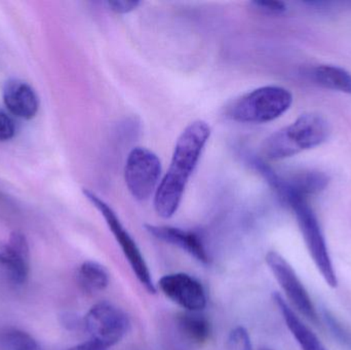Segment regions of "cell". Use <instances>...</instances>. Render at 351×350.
<instances>
[{
  "mask_svg": "<svg viewBox=\"0 0 351 350\" xmlns=\"http://www.w3.org/2000/svg\"><path fill=\"white\" fill-rule=\"evenodd\" d=\"M3 350H41L38 343L27 333L22 331H8L0 338Z\"/></svg>",
  "mask_w": 351,
  "mask_h": 350,
  "instance_id": "17",
  "label": "cell"
},
{
  "mask_svg": "<svg viewBox=\"0 0 351 350\" xmlns=\"http://www.w3.org/2000/svg\"><path fill=\"white\" fill-rule=\"evenodd\" d=\"M292 102V94L286 88L262 86L237 99L227 109V115L237 123H268L282 116Z\"/></svg>",
  "mask_w": 351,
  "mask_h": 350,
  "instance_id": "3",
  "label": "cell"
},
{
  "mask_svg": "<svg viewBox=\"0 0 351 350\" xmlns=\"http://www.w3.org/2000/svg\"><path fill=\"white\" fill-rule=\"evenodd\" d=\"M16 127L10 115L0 111V141H6L14 137Z\"/></svg>",
  "mask_w": 351,
  "mask_h": 350,
  "instance_id": "20",
  "label": "cell"
},
{
  "mask_svg": "<svg viewBox=\"0 0 351 350\" xmlns=\"http://www.w3.org/2000/svg\"><path fill=\"white\" fill-rule=\"evenodd\" d=\"M78 284L86 293H99L104 291L109 284L106 269L99 263L88 261L80 267L77 273Z\"/></svg>",
  "mask_w": 351,
  "mask_h": 350,
  "instance_id": "15",
  "label": "cell"
},
{
  "mask_svg": "<svg viewBox=\"0 0 351 350\" xmlns=\"http://www.w3.org/2000/svg\"><path fill=\"white\" fill-rule=\"evenodd\" d=\"M261 350H271V349H261Z\"/></svg>",
  "mask_w": 351,
  "mask_h": 350,
  "instance_id": "24",
  "label": "cell"
},
{
  "mask_svg": "<svg viewBox=\"0 0 351 350\" xmlns=\"http://www.w3.org/2000/svg\"><path fill=\"white\" fill-rule=\"evenodd\" d=\"M84 326L90 340L108 349L123 340L129 331L130 323L123 310L109 302H100L86 314Z\"/></svg>",
  "mask_w": 351,
  "mask_h": 350,
  "instance_id": "7",
  "label": "cell"
},
{
  "mask_svg": "<svg viewBox=\"0 0 351 350\" xmlns=\"http://www.w3.org/2000/svg\"><path fill=\"white\" fill-rule=\"evenodd\" d=\"M311 77L319 86L330 90L351 94V74L337 66H317L311 71Z\"/></svg>",
  "mask_w": 351,
  "mask_h": 350,
  "instance_id": "14",
  "label": "cell"
},
{
  "mask_svg": "<svg viewBox=\"0 0 351 350\" xmlns=\"http://www.w3.org/2000/svg\"><path fill=\"white\" fill-rule=\"evenodd\" d=\"M162 176V162L152 150L137 147L130 152L125 168V184L131 195L140 201L156 195Z\"/></svg>",
  "mask_w": 351,
  "mask_h": 350,
  "instance_id": "6",
  "label": "cell"
},
{
  "mask_svg": "<svg viewBox=\"0 0 351 350\" xmlns=\"http://www.w3.org/2000/svg\"><path fill=\"white\" fill-rule=\"evenodd\" d=\"M227 350H253L249 333L243 327L231 331L227 339Z\"/></svg>",
  "mask_w": 351,
  "mask_h": 350,
  "instance_id": "18",
  "label": "cell"
},
{
  "mask_svg": "<svg viewBox=\"0 0 351 350\" xmlns=\"http://www.w3.org/2000/svg\"><path fill=\"white\" fill-rule=\"evenodd\" d=\"M160 291L186 312H199L206 305V296L202 284L186 275L173 273L160 279Z\"/></svg>",
  "mask_w": 351,
  "mask_h": 350,
  "instance_id": "9",
  "label": "cell"
},
{
  "mask_svg": "<svg viewBox=\"0 0 351 350\" xmlns=\"http://www.w3.org/2000/svg\"><path fill=\"white\" fill-rule=\"evenodd\" d=\"M10 248L23 258L29 260V247L24 234L19 232H12L10 238Z\"/></svg>",
  "mask_w": 351,
  "mask_h": 350,
  "instance_id": "19",
  "label": "cell"
},
{
  "mask_svg": "<svg viewBox=\"0 0 351 350\" xmlns=\"http://www.w3.org/2000/svg\"><path fill=\"white\" fill-rule=\"evenodd\" d=\"M145 228L154 238L181 249L198 262L204 264L210 263V255L204 240L195 232L171 226L145 225Z\"/></svg>",
  "mask_w": 351,
  "mask_h": 350,
  "instance_id": "10",
  "label": "cell"
},
{
  "mask_svg": "<svg viewBox=\"0 0 351 350\" xmlns=\"http://www.w3.org/2000/svg\"><path fill=\"white\" fill-rule=\"evenodd\" d=\"M67 350H107L102 345L99 343L95 342V341L90 340L88 342L82 343V345H76V347H71V349Z\"/></svg>",
  "mask_w": 351,
  "mask_h": 350,
  "instance_id": "23",
  "label": "cell"
},
{
  "mask_svg": "<svg viewBox=\"0 0 351 350\" xmlns=\"http://www.w3.org/2000/svg\"><path fill=\"white\" fill-rule=\"evenodd\" d=\"M274 300L280 310L287 327L296 339L302 350H327L317 335L303 324L302 321L293 312L286 300L278 293L274 294Z\"/></svg>",
  "mask_w": 351,
  "mask_h": 350,
  "instance_id": "12",
  "label": "cell"
},
{
  "mask_svg": "<svg viewBox=\"0 0 351 350\" xmlns=\"http://www.w3.org/2000/svg\"><path fill=\"white\" fill-rule=\"evenodd\" d=\"M286 199L296 214L299 227L315 266L330 287H337V275L328 251L325 238L315 213L307 203L306 199L297 195H290L286 197Z\"/></svg>",
  "mask_w": 351,
  "mask_h": 350,
  "instance_id": "4",
  "label": "cell"
},
{
  "mask_svg": "<svg viewBox=\"0 0 351 350\" xmlns=\"http://www.w3.org/2000/svg\"><path fill=\"white\" fill-rule=\"evenodd\" d=\"M258 10L267 14H282L287 10L286 4L280 1H254Z\"/></svg>",
  "mask_w": 351,
  "mask_h": 350,
  "instance_id": "22",
  "label": "cell"
},
{
  "mask_svg": "<svg viewBox=\"0 0 351 350\" xmlns=\"http://www.w3.org/2000/svg\"><path fill=\"white\" fill-rule=\"evenodd\" d=\"M266 263L272 275L286 293L291 303L301 314L311 321H317V310L306 289L288 261L278 253L269 252L265 257Z\"/></svg>",
  "mask_w": 351,
  "mask_h": 350,
  "instance_id": "8",
  "label": "cell"
},
{
  "mask_svg": "<svg viewBox=\"0 0 351 350\" xmlns=\"http://www.w3.org/2000/svg\"><path fill=\"white\" fill-rule=\"evenodd\" d=\"M3 101L8 110L21 118H32L38 110V100L34 90L19 80H12L6 84Z\"/></svg>",
  "mask_w": 351,
  "mask_h": 350,
  "instance_id": "11",
  "label": "cell"
},
{
  "mask_svg": "<svg viewBox=\"0 0 351 350\" xmlns=\"http://www.w3.org/2000/svg\"><path fill=\"white\" fill-rule=\"evenodd\" d=\"M329 135V123L322 115L306 113L269 136L262 146V153L268 160H284L321 145Z\"/></svg>",
  "mask_w": 351,
  "mask_h": 350,
  "instance_id": "2",
  "label": "cell"
},
{
  "mask_svg": "<svg viewBox=\"0 0 351 350\" xmlns=\"http://www.w3.org/2000/svg\"><path fill=\"white\" fill-rule=\"evenodd\" d=\"M139 1H130V0H114V1H107V5L111 10L117 14H128L133 12L139 5Z\"/></svg>",
  "mask_w": 351,
  "mask_h": 350,
  "instance_id": "21",
  "label": "cell"
},
{
  "mask_svg": "<svg viewBox=\"0 0 351 350\" xmlns=\"http://www.w3.org/2000/svg\"><path fill=\"white\" fill-rule=\"evenodd\" d=\"M0 265L8 271L10 281L23 285L29 273V260L16 254L10 245L0 242Z\"/></svg>",
  "mask_w": 351,
  "mask_h": 350,
  "instance_id": "16",
  "label": "cell"
},
{
  "mask_svg": "<svg viewBox=\"0 0 351 350\" xmlns=\"http://www.w3.org/2000/svg\"><path fill=\"white\" fill-rule=\"evenodd\" d=\"M210 136V125L202 121L190 123L182 132L176 143L170 168L154 195V209L160 217L169 219L177 213L188 181L199 162Z\"/></svg>",
  "mask_w": 351,
  "mask_h": 350,
  "instance_id": "1",
  "label": "cell"
},
{
  "mask_svg": "<svg viewBox=\"0 0 351 350\" xmlns=\"http://www.w3.org/2000/svg\"><path fill=\"white\" fill-rule=\"evenodd\" d=\"M84 197L90 201L93 205L100 212L101 215L104 217L109 229L114 236L115 240L119 242L123 255L127 258L130 266L133 269L134 273L137 277L138 281L144 286L146 290L150 294H154L156 292V286L152 281V273L148 268L147 263L140 251L139 247L136 244L131 234L125 229V226L119 220L112 208L101 199L98 195H95L93 191L88 189H84Z\"/></svg>",
  "mask_w": 351,
  "mask_h": 350,
  "instance_id": "5",
  "label": "cell"
},
{
  "mask_svg": "<svg viewBox=\"0 0 351 350\" xmlns=\"http://www.w3.org/2000/svg\"><path fill=\"white\" fill-rule=\"evenodd\" d=\"M180 332L191 342L204 345L210 339L212 327L208 318L195 312H185L177 318Z\"/></svg>",
  "mask_w": 351,
  "mask_h": 350,
  "instance_id": "13",
  "label": "cell"
}]
</instances>
